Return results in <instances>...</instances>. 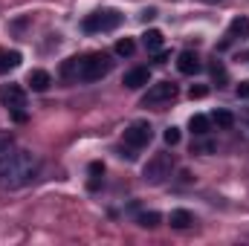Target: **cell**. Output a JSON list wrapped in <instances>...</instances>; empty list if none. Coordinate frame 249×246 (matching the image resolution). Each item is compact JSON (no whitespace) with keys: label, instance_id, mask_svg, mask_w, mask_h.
<instances>
[{"label":"cell","instance_id":"obj_8","mask_svg":"<svg viewBox=\"0 0 249 246\" xmlns=\"http://www.w3.org/2000/svg\"><path fill=\"white\" fill-rule=\"evenodd\" d=\"M122 84L127 90H139V87H145V84H151V70L148 67H136V70H130V72H124Z\"/></svg>","mask_w":249,"mask_h":246},{"label":"cell","instance_id":"obj_6","mask_svg":"<svg viewBox=\"0 0 249 246\" xmlns=\"http://www.w3.org/2000/svg\"><path fill=\"white\" fill-rule=\"evenodd\" d=\"M154 139V130L148 122H133L130 127H124V145L127 148H145Z\"/></svg>","mask_w":249,"mask_h":246},{"label":"cell","instance_id":"obj_22","mask_svg":"<svg viewBox=\"0 0 249 246\" xmlns=\"http://www.w3.org/2000/svg\"><path fill=\"white\" fill-rule=\"evenodd\" d=\"M188 96H191V99H206V96H209V87H206V84H191Z\"/></svg>","mask_w":249,"mask_h":246},{"label":"cell","instance_id":"obj_12","mask_svg":"<svg viewBox=\"0 0 249 246\" xmlns=\"http://www.w3.org/2000/svg\"><path fill=\"white\" fill-rule=\"evenodd\" d=\"M168 223H171L174 229H188V226H194V214L186 211V209H174V211L168 214Z\"/></svg>","mask_w":249,"mask_h":246},{"label":"cell","instance_id":"obj_7","mask_svg":"<svg viewBox=\"0 0 249 246\" xmlns=\"http://www.w3.org/2000/svg\"><path fill=\"white\" fill-rule=\"evenodd\" d=\"M0 102H3V107H9V113H15V110L26 107V93H23V87L9 84V87L0 90Z\"/></svg>","mask_w":249,"mask_h":246},{"label":"cell","instance_id":"obj_25","mask_svg":"<svg viewBox=\"0 0 249 246\" xmlns=\"http://www.w3.org/2000/svg\"><path fill=\"white\" fill-rule=\"evenodd\" d=\"M157 61L165 64V61H168V53H162V50H160V53H157Z\"/></svg>","mask_w":249,"mask_h":246},{"label":"cell","instance_id":"obj_9","mask_svg":"<svg viewBox=\"0 0 249 246\" xmlns=\"http://www.w3.org/2000/svg\"><path fill=\"white\" fill-rule=\"evenodd\" d=\"M177 70H180L183 75H194V72H200V58H197V53L183 50V53L177 55Z\"/></svg>","mask_w":249,"mask_h":246},{"label":"cell","instance_id":"obj_17","mask_svg":"<svg viewBox=\"0 0 249 246\" xmlns=\"http://www.w3.org/2000/svg\"><path fill=\"white\" fill-rule=\"evenodd\" d=\"M160 220H162V214H160V211H142V214L136 217V223H139V226H145V229L160 226Z\"/></svg>","mask_w":249,"mask_h":246},{"label":"cell","instance_id":"obj_24","mask_svg":"<svg viewBox=\"0 0 249 246\" xmlns=\"http://www.w3.org/2000/svg\"><path fill=\"white\" fill-rule=\"evenodd\" d=\"M154 18H157V9H154V6H151V9H145V12H142V20H154Z\"/></svg>","mask_w":249,"mask_h":246},{"label":"cell","instance_id":"obj_15","mask_svg":"<svg viewBox=\"0 0 249 246\" xmlns=\"http://www.w3.org/2000/svg\"><path fill=\"white\" fill-rule=\"evenodd\" d=\"M209 116H203V113H194L191 119H188V130L194 133V136H206L209 133Z\"/></svg>","mask_w":249,"mask_h":246},{"label":"cell","instance_id":"obj_3","mask_svg":"<svg viewBox=\"0 0 249 246\" xmlns=\"http://www.w3.org/2000/svg\"><path fill=\"white\" fill-rule=\"evenodd\" d=\"M110 55L105 53H90V55H78V81H99L110 72Z\"/></svg>","mask_w":249,"mask_h":246},{"label":"cell","instance_id":"obj_13","mask_svg":"<svg viewBox=\"0 0 249 246\" xmlns=\"http://www.w3.org/2000/svg\"><path fill=\"white\" fill-rule=\"evenodd\" d=\"M23 61V55L18 53V50H0V72H9V70H15V67H20Z\"/></svg>","mask_w":249,"mask_h":246},{"label":"cell","instance_id":"obj_18","mask_svg":"<svg viewBox=\"0 0 249 246\" xmlns=\"http://www.w3.org/2000/svg\"><path fill=\"white\" fill-rule=\"evenodd\" d=\"M102 174H105V162H90V191H96L102 183Z\"/></svg>","mask_w":249,"mask_h":246},{"label":"cell","instance_id":"obj_19","mask_svg":"<svg viewBox=\"0 0 249 246\" xmlns=\"http://www.w3.org/2000/svg\"><path fill=\"white\" fill-rule=\"evenodd\" d=\"M133 50H136L133 38H122V41H116V55H122V58H130V55H133Z\"/></svg>","mask_w":249,"mask_h":246},{"label":"cell","instance_id":"obj_11","mask_svg":"<svg viewBox=\"0 0 249 246\" xmlns=\"http://www.w3.org/2000/svg\"><path fill=\"white\" fill-rule=\"evenodd\" d=\"M244 38H249V18L238 15L229 23V41H244Z\"/></svg>","mask_w":249,"mask_h":246},{"label":"cell","instance_id":"obj_21","mask_svg":"<svg viewBox=\"0 0 249 246\" xmlns=\"http://www.w3.org/2000/svg\"><path fill=\"white\" fill-rule=\"evenodd\" d=\"M162 139H165V145H171V148H174V145L180 142V127H174V124H171V127H165Z\"/></svg>","mask_w":249,"mask_h":246},{"label":"cell","instance_id":"obj_4","mask_svg":"<svg viewBox=\"0 0 249 246\" xmlns=\"http://www.w3.org/2000/svg\"><path fill=\"white\" fill-rule=\"evenodd\" d=\"M122 23V15L116 9H102L84 18V32H113Z\"/></svg>","mask_w":249,"mask_h":246},{"label":"cell","instance_id":"obj_2","mask_svg":"<svg viewBox=\"0 0 249 246\" xmlns=\"http://www.w3.org/2000/svg\"><path fill=\"white\" fill-rule=\"evenodd\" d=\"M171 171H174V154L162 151V154H154V157L145 162L142 180H145L148 185H162L168 177H171Z\"/></svg>","mask_w":249,"mask_h":246},{"label":"cell","instance_id":"obj_16","mask_svg":"<svg viewBox=\"0 0 249 246\" xmlns=\"http://www.w3.org/2000/svg\"><path fill=\"white\" fill-rule=\"evenodd\" d=\"M212 122L217 124L220 130H229V127L235 124V116H232L229 110H214V113H212Z\"/></svg>","mask_w":249,"mask_h":246},{"label":"cell","instance_id":"obj_1","mask_svg":"<svg viewBox=\"0 0 249 246\" xmlns=\"http://www.w3.org/2000/svg\"><path fill=\"white\" fill-rule=\"evenodd\" d=\"M41 171V159L23 148H12V139H0V185L15 191L29 185Z\"/></svg>","mask_w":249,"mask_h":246},{"label":"cell","instance_id":"obj_14","mask_svg":"<svg viewBox=\"0 0 249 246\" xmlns=\"http://www.w3.org/2000/svg\"><path fill=\"white\" fill-rule=\"evenodd\" d=\"M142 44H145L148 53H160V50H162V32H160V29H148V32L142 35Z\"/></svg>","mask_w":249,"mask_h":246},{"label":"cell","instance_id":"obj_5","mask_svg":"<svg viewBox=\"0 0 249 246\" xmlns=\"http://www.w3.org/2000/svg\"><path fill=\"white\" fill-rule=\"evenodd\" d=\"M177 96V84L174 81H160V84H151L148 93L142 96V107H160L165 102H171Z\"/></svg>","mask_w":249,"mask_h":246},{"label":"cell","instance_id":"obj_20","mask_svg":"<svg viewBox=\"0 0 249 246\" xmlns=\"http://www.w3.org/2000/svg\"><path fill=\"white\" fill-rule=\"evenodd\" d=\"M212 75H214V81H217V87H223L226 81H229V75H226V67L220 61H214L212 64Z\"/></svg>","mask_w":249,"mask_h":246},{"label":"cell","instance_id":"obj_10","mask_svg":"<svg viewBox=\"0 0 249 246\" xmlns=\"http://www.w3.org/2000/svg\"><path fill=\"white\" fill-rule=\"evenodd\" d=\"M26 84H29L35 93H47L50 84H53V75H50L47 70H32V72L26 75Z\"/></svg>","mask_w":249,"mask_h":246},{"label":"cell","instance_id":"obj_23","mask_svg":"<svg viewBox=\"0 0 249 246\" xmlns=\"http://www.w3.org/2000/svg\"><path fill=\"white\" fill-rule=\"evenodd\" d=\"M235 93H238V99H244V102H249V78H247V81H241V84H238V90H235Z\"/></svg>","mask_w":249,"mask_h":246}]
</instances>
